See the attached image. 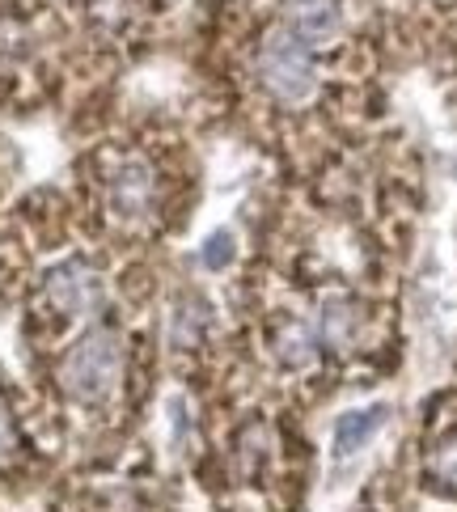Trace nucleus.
Wrapping results in <instances>:
<instances>
[{"label": "nucleus", "mask_w": 457, "mask_h": 512, "mask_svg": "<svg viewBox=\"0 0 457 512\" xmlns=\"http://www.w3.org/2000/svg\"><path fill=\"white\" fill-rule=\"evenodd\" d=\"M119 377H123V343L111 331H89L85 339H77V347L64 356L60 369L68 398L85 402V407L111 398L119 390Z\"/></svg>", "instance_id": "f257e3e1"}, {"label": "nucleus", "mask_w": 457, "mask_h": 512, "mask_svg": "<svg viewBox=\"0 0 457 512\" xmlns=\"http://www.w3.org/2000/svg\"><path fill=\"white\" fill-rule=\"evenodd\" d=\"M254 72L267 94H276L280 102H309L318 89V72H314V51L301 39H292L284 26H276L259 43V56H254Z\"/></svg>", "instance_id": "f03ea898"}, {"label": "nucleus", "mask_w": 457, "mask_h": 512, "mask_svg": "<svg viewBox=\"0 0 457 512\" xmlns=\"http://www.w3.org/2000/svg\"><path fill=\"white\" fill-rule=\"evenodd\" d=\"M43 288H47V301L56 305L60 314H68V318H89V314H98L102 301H106L102 276H98V271L89 267V263H81V259L56 263V267L47 271Z\"/></svg>", "instance_id": "7ed1b4c3"}, {"label": "nucleus", "mask_w": 457, "mask_h": 512, "mask_svg": "<svg viewBox=\"0 0 457 512\" xmlns=\"http://www.w3.org/2000/svg\"><path fill=\"white\" fill-rule=\"evenodd\" d=\"M390 424V407L386 402H364V407H347L335 415L331 424V457L335 462H352L369 449Z\"/></svg>", "instance_id": "20e7f679"}, {"label": "nucleus", "mask_w": 457, "mask_h": 512, "mask_svg": "<svg viewBox=\"0 0 457 512\" xmlns=\"http://www.w3.org/2000/svg\"><path fill=\"white\" fill-rule=\"evenodd\" d=\"M284 30L309 51H322L339 39V0H284Z\"/></svg>", "instance_id": "39448f33"}, {"label": "nucleus", "mask_w": 457, "mask_h": 512, "mask_svg": "<svg viewBox=\"0 0 457 512\" xmlns=\"http://www.w3.org/2000/svg\"><path fill=\"white\" fill-rule=\"evenodd\" d=\"M106 199H111V212L119 216V221H144V216L153 212V170H149V161L127 157L123 166L111 174V191H106Z\"/></svg>", "instance_id": "423d86ee"}, {"label": "nucleus", "mask_w": 457, "mask_h": 512, "mask_svg": "<svg viewBox=\"0 0 457 512\" xmlns=\"http://www.w3.org/2000/svg\"><path fill=\"white\" fill-rule=\"evenodd\" d=\"M360 335V314L352 301L331 297L318 305V318H314V339L318 347H335V352H347Z\"/></svg>", "instance_id": "0eeeda50"}, {"label": "nucleus", "mask_w": 457, "mask_h": 512, "mask_svg": "<svg viewBox=\"0 0 457 512\" xmlns=\"http://www.w3.org/2000/svg\"><path fill=\"white\" fill-rule=\"evenodd\" d=\"M204 331H208V305L199 297L174 301V309H170V343L174 347H191V343H199Z\"/></svg>", "instance_id": "6e6552de"}, {"label": "nucleus", "mask_w": 457, "mask_h": 512, "mask_svg": "<svg viewBox=\"0 0 457 512\" xmlns=\"http://www.w3.org/2000/svg\"><path fill=\"white\" fill-rule=\"evenodd\" d=\"M276 352H280V364H288V369H309L314 356H318L314 326H301V322L284 326L280 339H276Z\"/></svg>", "instance_id": "1a4fd4ad"}, {"label": "nucleus", "mask_w": 457, "mask_h": 512, "mask_svg": "<svg viewBox=\"0 0 457 512\" xmlns=\"http://www.w3.org/2000/svg\"><path fill=\"white\" fill-rule=\"evenodd\" d=\"M237 259V233L233 229H216L204 237V246H199V263H204L208 271H225L233 267Z\"/></svg>", "instance_id": "9d476101"}, {"label": "nucleus", "mask_w": 457, "mask_h": 512, "mask_svg": "<svg viewBox=\"0 0 457 512\" xmlns=\"http://www.w3.org/2000/svg\"><path fill=\"white\" fill-rule=\"evenodd\" d=\"M166 411H170V428H174V445H182L191 436V419H187V398L182 394H174L170 402H166Z\"/></svg>", "instance_id": "9b49d317"}, {"label": "nucleus", "mask_w": 457, "mask_h": 512, "mask_svg": "<svg viewBox=\"0 0 457 512\" xmlns=\"http://www.w3.org/2000/svg\"><path fill=\"white\" fill-rule=\"evenodd\" d=\"M436 470H441L445 479H453V483H457V445H453V449H445L441 457H436Z\"/></svg>", "instance_id": "f8f14e48"}, {"label": "nucleus", "mask_w": 457, "mask_h": 512, "mask_svg": "<svg viewBox=\"0 0 457 512\" xmlns=\"http://www.w3.org/2000/svg\"><path fill=\"white\" fill-rule=\"evenodd\" d=\"M9 449H13V428H9L5 407H0V453H9Z\"/></svg>", "instance_id": "ddd939ff"}]
</instances>
